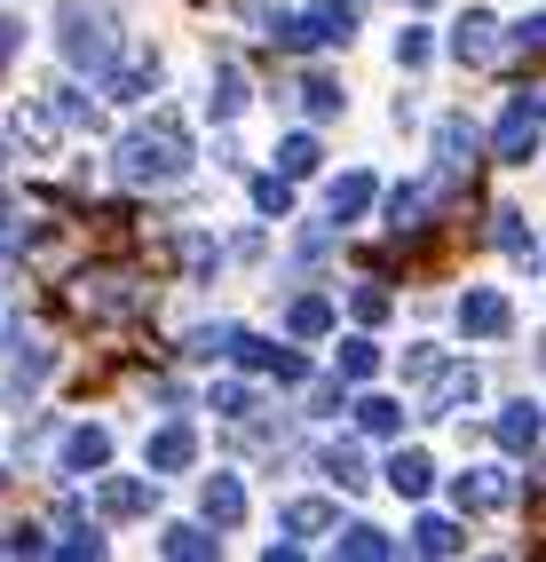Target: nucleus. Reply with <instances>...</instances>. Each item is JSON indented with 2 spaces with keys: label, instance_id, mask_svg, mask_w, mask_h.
<instances>
[{
  "label": "nucleus",
  "instance_id": "nucleus-20",
  "mask_svg": "<svg viewBox=\"0 0 546 562\" xmlns=\"http://www.w3.org/2000/svg\"><path fill=\"white\" fill-rule=\"evenodd\" d=\"M349 420H356L364 443H405V404L380 396V389H373V396H356V404H349Z\"/></svg>",
  "mask_w": 546,
  "mask_h": 562
},
{
  "label": "nucleus",
  "instance_id": "nucleus-30",
  "mask_svg": "<svg viewBox=\"0 0 546 562\" xmlns=\"http://www.w3.org/2000/svg\"><path fill=\"white\" fill-rule=\"evenodd\" d=\"M151 88H159V56H151V48H143V56H127V64L112 71V95H120V103H143Z\"/></svg>",
  "mask_w": 546,
  "mask_h": 562
},
{
  "label": "nucleus",
  "instance_id": "nucleus-33",
  "mask_svg": "<svg viewBox=\"0 0 546 562\" xmlns=\"http://www.w3.org/2000/svg\"><path fill=\"white\" fill-rule=\"evenodd\" d=\"M270 159H277V175H294V182H302V175H317V167H325V143H317V135H285Z\"/></svg>",
  "mask_w": 546,
  "mask_h": 562
},
{
  "label": "nucleus",
  "instance_id": "nucleus-7",
  "mask_svg": "<svg viewBox=\"0 0 546 562\" xmlns=\"http://www.w3.org/2000/svg\"><path fill=\"white\" fill-rule=\"evenodd\" d=\"M230 357H238V372H270V381H309V357H294L285 341H270V333H246L238 325V341H230Z\"/></svg>",
  "mask_w": 546,
  "mask_h": 562
},
{
  "label": "nucleus",
  "instance_id": "nucleus-44",
  "mask_svg": "<svg viewBox=\"0 0 546 562\" xmlns=\"http://www.w3.org/2000/svg\"><path fill=\"white\" fill-rule=\"evenodd\" d=\"M9 151H16V143H9V135H0V175H9Z\"/></svg>",
  "mask_w": 546,
  "mask_h": 562
},
{
  "label": "nucleus",
  "instance_id": "nucleus-12",
  "mask_svg": "<svg viewBox=\"0 0 546 562\" xmlns=\"http://www.w3.org/2000/svg\"><path fill=\"white\" fill-rule=\"evenodd\" d=\"M476 389H484L476 364H435L428 372V396H420V420H452L459 404H476Z\"/></svg>",
  "mask_w": 546,
  "mask_h": 562
},
{
  "label": "nucleus",
  "instance_id": "nucleus-47",
  "mask_svg": "<svg viewBox=\"0 0 546 562\" xmlns=\"http://www.w3.org/2000/svg\"><path fill=\"white\" fill-rule=\"evenodd\" d=\"M0 9H9V0H0Z\"/></svg>",
  "mask_w": 546,
  "mask_h": 562
},
{
  "label": "nucleus",
  "instance_id": "nucleus-9",
  "mask_svg": "<svg viewBox=\"0 0 546 562\" xmlns=\"http://www.w3.org/2000/svg\"><path fill=\"white\" fill-rule=\"evenodd\" d=\"M459 333L467 341H507V333H515V302H507L499 285H467L459 293Z\"/></svg>",
  "mask_w": 546,
  "mask_h": 562
},
{
  "label": "nucleus",
  "instance_id": "nucleus-11",
  "mask_svg": "<svg viewBox=\"0 0 546 562\" xmlns=\"http://www.w3.org/2000/svg\"><path fill=\"white\" fill-rule=\"evenodd\" d=\"M507 56V41H499V16L491 9H467L459 24H452V64H467V71H491Z\"/></svg>",
  "mask_w": 546,
  "mask_h": 562
},
{
  "label": "nucleus",
  "instance_id": "nucleus-26",
  "mask_svg": "<svg viewBox=\"0 0 546 562\" xmlns=\"http://www.w3.org/2000/svg\"><path fill=\"white\" fill-rule=\"evenodd\" d=\"M333 499H317V492H294V499H285V531H294V539H325V531H333Z\"/></svg>",
  "mask_w": 546,
  "mask_h": 562
},
{
  "label": "nucleus",
  "instance_id": "nucleus-42",
  "mask_svg": "<svg viewBox=\"0 0 546 562\" xmlns=\"http://www.w3.org/2000/svg\"><path fill=\"white\" fill-rule=\"evenodd\" d=\"M435 364H444V349H428V341H420V349H405V372H412V381H428Z\"/></svg>",
  "mask_w": 546,
  "mask_h": 562
},
{
  "label": "nucleus",
  "instance_id": "nucleus-28",
  "mask_svg": "<svg viewBox=\"0 0 546 562\" xmlns=\"http://www.w3.org/2000/svg\"><path fill=\"white\" fill-rule=\"evenodd\" d=\"M246 182V199H253V214H294V175H238Z\"/></svg>",
  "mask_w": 546,
  "mask_h": 562
},
{
  "label": "nucleus",
  "instance_id": "nucleus-17",
  "mask_svg": "<svg viewBox=\"0 0 546 562\" xmlns=\"http://www.w3.org/2000/svg\"><path fill=\"white\" fill-rule=\"evenodd\" d=\"M143 460H151V475H191L198 468V428L191 420H167L151 443H143Z\"/></svg>",
  "mask_w": 546,
  "mask_h": 562
},
{
  "label": "nucleus",
  "instance_id": "nucleus-35",
  "mask_svg": "<svg viewBox=\"0 0 546 562\" xmlns=\"http://www.w3.org/2000/svg\"><path fill=\"white\" fill-rule=\"evenodd\" d=\"M373 372H380V341L373 333H349L341 341V381H373Z\"/></svg>",
  "mask_w": 546,
  "mask_h": 562
},
{
  "label": "nucleus",
  "instance_id": "nucleus-2",
  "mask_svg": "<svg viewBox=\"0 0 546 562\" xmlns=\"http://www.w3.org/2000/svg\"><path fill=\"white\" fill-rule=\"evenodd\" d=\"M48 41H56L64 71H80V80H112L127 64V32H120V16L103 9V0H56Z\"/></svg>",
  "mask_w": 546,
  "mask_h": 562
},
{
  "label": "nucleus",
  "instance_id": "nucleus-22",
  "mask_svg": "<svg viewBox=\"0 0 546 562\" xmlns=\"http://www.w3.org/2000/svg\"><path fill=\"white\" fill-rule=\"evenodd\" d=\"M538 428H546V420H538V404H523V396H515V404H499V420H491V436H499V452H507V460L538 452Z\"/></svg>",
  "mask_w": 546,
  "mask_h": 562
},
{
  "label": "nucleus",
  "instance_id": "nucleus-14",
  "mask_svg": "<svg viewBox=\"0 0 546 562\" xmlns=\"http://www.w3.org/2000/svg\"><path fill=\"white\" fill-rule=\"evenodd\" d=\"M159 507V483L151 475H103L95 483V515L103 522H135V515H151Z\"/></svg>",
  "mask_w": 546,
  "mask_h": 562
},
{
  "label": "nucleus",
  "instance_id": "nucleus-46",
  "mask_svg": "<svg viewBox=\"0 0 546 562\" xmlns=\"http://www.w3.org/2000/svg\"><path fill=\"white\" fill-rule=\"evenodd\" d=\"M538 364H546V341H538Z\"/></svg>",
  "mask_w": 546,
  "mask_h": 562
},
{
  "label": "nucleus",
  "instance_id": "nucleus-45",
  "mask_svg": "<svg viewBox=\"0 0 546 562\" xmlns=\"http://www.w3.org/2000/svg\"><path fill=\"white\" fill-rule=\"evenodd\" d=\"M412 9H435V0H412Z\"/></svg>",
  "mask_w": 546,
  "mask_h": 562
},
{
  "label": "nucleus",
  "instance_id": "nucleus-18",
  "mask_svg": "<svg viewBox=\"0 0 546 562\" xmlns=\"http://www.w3.org/2000/svg\"><path fill=\"white\" fill-rule=\"evenodd\" d=\"M380 483H388L396 499H428L435 492V460L420 452V443H388V475Z\"/></svg>",
  "mask_w": 546,
  "mask_h": 562
},
{
  "label": "nucleus",
  "instance_id": "nucleus-16",
  "mask_svg": "<svg viewBox=\"0 0 546 562\" xmlns=\"http://www.w3.org/2000/svg\"><path fill=\"white\" fill-rule=\"evenodd\" d=\"M198 515L214 522V531H238V522L253 515V492H246V475H206V483H198Z\"/></svg>",
  "mask_w": 546,
  "mask_h": 562
},
{
  "label": "nucleus",
  "instance_id": "nucleus-29",
  "mask_svg": "<svg viewBox=\"0 0 546 562\" xmlns=\"http://www.w3.org/2000/svg\"><path fill=\"white\" fill-rule=\"evenodd\" d=\"M48 95H56V111H64V127H103V103L88 95V80H80V71H71L64 88H48Z\"/></svg>",
  "mask_w": 546,
  "mask_h": 562
},
{
  "label": "nucleus",
  "instance_id": "nucleus-24",
  "mask_svg": "<svg viewBox=\"0 0 546 562\" xmlns=\"http://www.w3.org/2000/svg\"><path fill=\"white\" fill-rule=\"evenodd\" d=\"M294 95H302V120H317V127L349 111V88L333 80V71H302V88H294Z\"/></svg>",
  "mask_w": 546,
  "mask_h": 562
},
{
  "label": "nucleus",
  "instance_id": "nucleus-5",
  "mask_svg": "<svg viewBox=\"0 0 546 562\" xmlns=\"http://www.w3.org/2000/svg\"><path fill=\"white\" fill-rule=\"evenodd\" d=\"M538 135H546V88L507 95L499 127H491V159H499V167H531V159H538Z\"/></svg>",
  "mask_w": 546,
  "mask_h": 562
},
{
  "label": "nucleus",
  "instance_id": "nucleus-1",
  "mask_svg": "<svg viewBox=\"0 0 546 562\" xmlns=\"http://www.w3.org/2000/svg\"><path fill=\"white\" fill-rule=\"evenodd\" d=\"M191 167H198V135L182 127V111H151L112 143V175L127 191H174V182H191Z\"/></svg>",
  "mask_w": 546,
  "mask_h": 562
},
{
  "label": "nucleus",
  "instance_id": "nucleus-8",
  "mask_svg": "<svg viewBox=\"0 0 546 562\" xmlns=\"http://www.w3.org/2000/svg\"><path fill=\"white\" fill-rule=\"evenodd\" d=\"M452 507L459 515H507L515 507V475L507 468H459L452 475Z\"/></svg>",
  "mask_w": 546,
  "mask_h": 562
},
{
  "label": "nucleus",
  "instance_id": "nucleus-27",
  "mask_svg": "<svg viewBox=\"0 0 546 562\" xmlns=\"http://www.w3.org/2000/svg\"><path fill=\"white\" fill-rule=\"evenodd\" d=\"M405 547H412V554H459V547H467V531H459L452 515H420Z\"/></svg>",
  "mask_w": 546,
  "mask_h": 562
},
{
  "label": "nucleus",
  "instance_id": "nucleus-25",
  "mask_svg": "<svg viewBox=\"0 0 546 562\" xmlns=\"http://www.w3.org/2000/svg\"><path fill=\"white\" fill-rule=\"evenodd\" d=\"M285 333H294V341H325V333H333V302H325V293H294V302H285Z\"/></svg>",
  "mask_w": 546,
  "mask_h": 562
},
{
  "label": "nucleus",
  "instance_id": "nucleus-31",
  "mask_svg": "<svg viewBox=\"0 0 546 562\" xmlns=\"http://www.w3.org/2000/svg\"><path fill=\"white\" fill-rule=\"evenodd\" d=\"M159 554H223V539H214V522L198 515V522H167V539H159Z\"/></svg>",
  "mask_w": 546,
  "mask_h": 562
},
{
  "label": "nucleus",
  "instance_id": "nucleus-13",
  "mask_svg": "<svg viewBox=\"0 0 546 562\" xmlns=\"http://www.w3.org/2000/svg\"><path fill=\"white\" fill-rule=\"evenodd\" d=\"M112 452H120L112 428L88 420V428H71V436L56 443V475H103V468H112Z\"/></svg>",
  "mask_w": 546,
  "mask_h": 562
},
{
  "label": "nucleus",
  "instance_id": "nucleus-21",
  "mask_svg": "<svg viewBox=\"0 0 546 562\" xmlns=\"http://www.w3.org/2000/svg\"><path fill=\"white\" fill-rule=\"evenodd\" d=\"M16 135H24V143H32L41 159H56V151H64V120H56V95H24V103H16Z\"/></svg>",
  "mask_w": 546,
  "mask_h": 562
},
{
  "label": "nucleus",
  "instance_id": "nucleus-10",
  "mask_svg": "<svg viewBox=\"0 0 546 562\" xmlns=\"http://www.w3.org/2000/svg\"><path fill=\"white\" fill-rule=\"evenodd\" d=\"M373 199H380V175L373 167H349V175L325 182V222H333V231H356V222L373 214Z\"/></svg>",
  "mask_w": 546,
  "mask_h": 562
},
{
  "label": "nucleus",
  "instance_id": "nucleus-36",
  "mask_svg": "<svg viewBox=\"0 0 546 562\" xmlns=\"http://www.w3.org/2000/svg\"><path fill=\"white\" fill-rule=\"evenodd\" d=\"M491 246H499V254H515V261H531V231H523V214H515V206H499V214H491Z\"/></svg>",
  "mask_w": 546,
  "mask_h": 562
},
{
  "label": "nucleus",
  "instance_id": "nucleus-15",
  "mask_svg": "<svg viewBox=\"0 0 546 562\" xmlns=\"http://www.w3.org/2000/svg\"><path fill=\"white\" fill-rule=\"evenodd\" d=\"M135 302H143L135 278H112V270H95V278L71 285V310H80V317H127Z\"/></svg>",
  "mask_w": 546,
  "mask_h": 562
},
{
  "label": "nucleus",
  "instance_id": "nucleus-32",
  "mask_svg": "<svg viewBox=\"0 0 546 562\" xmlns=\"http://www.w3.org/2000/svg\"><path fill=\"white\" fill-rule=\"evenodd\" d=\"M333 554H349V562H364V554H396V539L380 531V522H341V539H333Z\"/></svg>",
  "mask_w": 546,
  "mask_h": 562
},
{
  "label": "nucleus",
  "instance_id": "nucleus-34",
  "mask_svg": "<svg viewBox=\"0 0 546 562\" xmlns=\"http://www.w3.org/2000/svg\"><path fill=\"white\" fill-rule=\"evenodd\" d=\"M206 412H223V420H246V412H262V396H253V381H214V389H206Z\"/></svg>",
  "mask_w": 546,
  "mask_h": 562
},
{
  "label": "nucleus",
  "instance_id": "nucleus-37",
  "mask_svg": "<svg viewBox=\"0 0 546 562\" xmlns=\"http://www.w3.org/2000/svg\"><path fill=\"white\" fill-rule=\"evenodd\" d=\"M428 56H435V32H428V24H405V32H396V64H405V71H428Z\"/></svg>",
  "mask_w": 546,
  "mask_h": 562
},
{
  "label": "nucleus",
  "instance_id": "nucleus-39",
  "mask_svg": "<svg viewBox=\"0 0 546 562\" xmlns=\"http://www.w3.org/2000/svg\"><path fill=\"white\" fill-rule=\"evenodd\" d=\"M333 404H341V389H333V381H317V389L302 381V420H333Z\"/></svg>",
  "mask_w": 546,
  "mask_h": 562
},
{
  "label": "nucleus",
  "instance_id": "nucleus-38",
  "mask_svg": "<svg viewBox=\"0 0 546 562\" xmlns=\"http://www.w3.org/2000/svg\"><path fill=\"white\" fill-rule=\"evenodd\" d=\"M388 310H396V302H388L380 285H356V293H349V317H356V325H388Z\"/></svg>",
  "mask_w": 546,
  "mask_h": 562
},
{
  "label": "nucleus",
  "instance_id": "nucleus-43",
  "mask_svg": "<svg viewBox=\"0 0 546 562\" xmlns=\"http://www.w3.org/2000/svg\"><path fill=\"white\" fill-rule=\"evenodd\" d=\"M238 16H246V24H277L285 0H238Z\"/></svg>",
  "mask_w": 546,
  "mask_h": 562
},
{
  "label": "nucleus",
  "instance_id": "nucleus-23",
  "mask_svg": "<svg viewBox=\"0 0 546 562\" xmlns=\"http://www.w3.org/2000/svg\"><path fill=\"white\" fill-rule=\"evenodd\" d=\"M246 103H253V80H246L238 64H214V95H206V120H214V127H230Z\"/></svg>",
  "mask_w": 546,
  "mask_h": 562
},
{
  "label": "nucleus",
  "instance_id": "nucleus-19",
  "mask_svg": "<svg viewBox=\"0 0 546 562\" xmlns=\"http://www.w3.org/2000/svg\"><path fill=\"white\" fill-rule=\"evenodd\" d=\"M317 468H325V483H333V492H364V483H373V460H364V443H341V436H325V443H317Z\"/></svg>",
  "mask_w": 546,
  "mask_h": 562
},
{
  "label": "nucleus",
  "instance_id": "nucleus-4",
  "mask_svg": "<svg viewBox=\"0 0 546 562\" xmlns=\"http://www.w3.org/2000/svg\"><path fill=\"white\" fill-rule=\"evenodd\" d=\"M356 24H364L356 0H309V9H285L270 24V41H285V48H349Z\"/></svg>",
  "mask_w": 546,
  "mask_h": 562
},
{
  "label": "nucleus",
  "instance_id": "nucleus-41",
  "mask_svg": "<svg viewBox=\"0 0 546 562\" xmlns=\"http://www.w3.org/2000/svg\"><path fill=\"white\" fill-rule=\"evenodd\" d=\"M16 48H24V24H16L9 9H0V71H9V64H16Z\"/></svg>",
  "mask_w": 546,
  "mask_h": 562
},
{
  "label": "nucleus",
  "instance_id": "nucleus-40",
  "mask_svg": "<svg viewBox=\"0 0 546 562\" xmlns=\"http://www.w3.org/2000/svg\"><path fill=\"white\" fill-rule=\"evenodd\" d=\"M507 48H523V56H538V48H546V16H523V24H515V41H507Z\"/></svg>",
  "mask_w": 546,
  "mask_h": 562
},
{
  "label": "nucleus",
  "instance_id": "nucleus-6",
  "mask_svg": "<svg viewBox=\"0 0 546 562\" xmlns=\"http://www.w3.org/2000/svg\"><path fill=\"white\" fill-rule=\"evenodd\" d=\"M428 159H435V175H452V182H459L467 167L484 159V127L467 120V111H444V120L428 127Z\"/></svg>",
  "mask_w": 546,
  "mask_h": 562
},
{
  "label": "nucleus",
  "instance_id": "nucleus-3",
  "mask_svg": "<svg viewBox=\"0 0 546 562\" xmlns=\"http://www.w3.org/2000/svg\"><path fill=\"white\" fill-rule=\"evenodd\" d=\"M48 381H56V349H48L24 317H9V325H0V404H9V412H32V396H41Z\"/></svg>",
  "mask_w": 546,
  "mask_h": 562
}]
</instances>
